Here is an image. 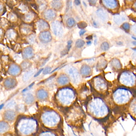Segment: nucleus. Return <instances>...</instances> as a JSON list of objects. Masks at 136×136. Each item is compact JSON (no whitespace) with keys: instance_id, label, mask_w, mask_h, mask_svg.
I'll return each instance as SVG.
<instances>
[{"instance_id":"obj_3","label":"nucleus","mask_w":136,"mask_h":136,"mask_svg":"<svg viewBox=\"0 0 136 136\" xmlns=\"http://www.w3.org/2000/svg\"><path fill=\"white\" fill-rule=\"evenodd\" d=\"M62 115L58 110L48 105L40 106L35 115L40 127L53 131L60 135L64 133V118Z\"/></svg>"},{"instance_id":"obj_26","label":"nucleus","mask_w":136,"mask_h":136,"mask_svg":"<svg viewBox=\"0 0 136 136\" xmlns=\"http://www.w3.org/2000/svg\"><path fill=\"white\" fill-rule=\"evenodd\" d=\"M103 2L107 7L109 8H114L117 6V1L115 0H105Z\"/></svg>"},{"instance_id":"obj_10","label":"nucleus","mask_w":136,"mask_h":136,"mask_svg":"<svg viewBox=\"0 0 136 136\" xmlns=\"http://www.w3.org/2000/svg\"><path fill=\"white\" fill-rule=\"evenodd\" d=\"M58 133L53 131L43 128L40 127L39 131L36 136H59Z\"/></svg>"},{"instance_id":"obj_9","label":"nucleus","mask_w":136,"mask_h":136,"mask_svg":"<svg viewBox=\"0 0 136 136\" xmlns=\"http://www.w3.org/2000/svg\"><path fill=\"white\" fill-rule=\"evenodd\" d=\"M127 114L136 125V94L131 102L128 109Z\"/></svg>"},{"instance_id":"obj_12","label":"nucleus","mask_w":136,"mask_h":136,"mask_svg":"<svg viewBox=\"0 0 136 136\" xmlns=\"http://www.w3.org/2000/svg\"><path fill=\"white\" fill-rule=\"evenodd\" d=\"M23 100L25 104L27 106H30L35 104L36 99L33 94L30 93H28L24 95Z\"/></svg>"},{"instance_id":"obj_35","label":"nucleus","mask_w":136,"mask_h":136,"mask_svg":"<svg viewBox=\"0 0 136 136\" xmlns=\"http://www.w3.org/2000/svg\"><path fill=\"white\" fill-rule=\"evenodd\" d=\"M122 28L124 30H125L126 31L129 30L130 28V24L127 22L124 23L123 24Z\"/></svg>"},{"instance_id":"obj_37","label":"nucleus","mask_w":136,"mask_h":136,"mask_svg":"<svg viewBox=\"0 0 136 136\" xmlns=\"http://www.w3.org/2000/svg\"><path fill=\"white\" fill-rule=\"evenodd\" d=\"M72 40H69L68 42V45H67V49L68 51L70 50V49L71 46H72Z\"/></svg>"},{"instance_id":"obj_28","label":"nucleus","mask_w":136,"mask_h":136,"mask_svg":"<svg viewBox=\"0 0 136 136\" xmlns=\"http://www.w3.org/2000/svg\"><path fill=\"white\" fill-rule=\"evenodd\" d=\"M52 6L54 9L59 10L62 7V4L60 1H53L52 2Z\"/></svg>"},{"instance_id":"obj_48","label":"nucleus","mask_w":136,"mask_h":136,"mask_svg":"<svg viewBox=\"0 0 136 136\" xmlns=\"http://www.w3.org/2000/svg\"><path fill=\"white\" fill-rule=\"evenodd\" d=\"M132 43L134 46H136V41H134Z\"/></svg>"},{"instance_id":"obj_43","label":"nucleus","mask_w":136,"mask_h":136,"mask_svg":"<svg viewBox=\"0 0 136 136\" xmlns=\"http://www.w3.org/2000/svg\"><path fill=\"white\" fill-rule=\"evenodd\" d=\"M75 3L76 4V5H78L80 4V0H76L75 1Z\"/></svg>"},{"instance_id":"obj_36","label":"nucleus","mask_w":136,"mask_h":136,"mask_svg":"<svg viewBox=\"0 0 136 136\" xmlns=\"http://www.w3.org/2000/svg\"><path fill=\"white\" fill-rule=\"evenodd\" d=\"M52 70V68L50 67H46L43 70V74L44 75L47 74L50 72Z\"/></svg>"},{"instance_id":"obj_38","label":"nucleus","mask_w":136,"mask_h":136,"mask_svg":"<svg viewBox=\"0 0 136 136\" xmlns=\"http://www.w3.org/2000/svg\"><path fill=\"white\" fill-rule=\"evenodd\" d=\"M3 136H16L15 133H13L12 132L8 133H6V134L4 135H3Z\"/></svg>"},{"instance_id":"obj_27","label":"nucleus","mask_w":136,"mask_h":136,"mask_svg":"<svg viewBox=\"0 0 136 136\" xmlns=\"http://www.w3.org/2000/svg\"><path fill=\"white\" fill-rule=\"evenodd\" d=\"M16 102L14 101H10V102L8 103L5 107V110L7 109H13V108L16 109ZM14 110V109H13Z\"/></svg>"},{"instance_id":"obj_14","label":"nucleus","mask_w":136,"mask_h":136,"mask_svg":"<svg viewBox=\"0 0 136 136\" xmlns=\"http://www.w3.org/2000/svg\"><path fill=\"white\" fill-rule=\"evenodd\" d=\"M10 126L8 123L4 120L0 121V135H4L9 133L10 130Z\"/></svg>"},{"instance_id":"obj_47","label":"nucleus","mask_w":136,"mask_h":136,"mask_svg":"<svg viewBox=\"0 0 136 136\" xmlns=\"http://www.w3.org/2000/svg\"><path fill=\"white\" fill-rule=\"evenodd\" d=\"M93 25H94V26H97V23L96 22H93Z\"/></svg>"},{"instance_id":"obj_11","label":"nucleus","mask_w":136,"mask_h":136,"mask_svg":"<svg viewBox=\"0 0 136 136\" xmlns=\"http://www.w3.org/2000/svg\"><path fill=\"white\" fill-rule=\"evenodd\" d=\"M68 74L71 80L74 84H78L79 82V73L77 70L74 67L70 68L68 70Z\"/></svg>"},{"instance_id":"obj_5","label":"nucleus","mask_w":136,"mask_h":136,"mask_svg":"<svg viewBox=\"0 0 136 136\" xmlns=\"http://www.w3.org/2000/svg\"><path fill=\"white\" fill-rule=\"evenodd\" d=\"M83 107L77 101L63 114L67 124L80 133L84 132V124L87 115Z\"/></svg>"},{"instance_id":"obj_4","label":"nucleus","mask_w":136,"mask_h":136,"mask_svg":"<svg viewBox=\"0 0 136 136\" xmlns=\"http://www.w3.org/2000/svg\"><path fill=\"white\" fill-rule=\"evenodd\" d=\"M78 101V93L71 86L59 89L53 97V105L62 115Z\"/></svg>"},{"instance_id":"obj_49","label":"nucleus","mask_w":136,"mask_h":136,"mask_svg":"<svg viewBox=\"0 0 136 136\" xmlns=\"http://www.w3.org/2000/svg\"><path fill=\"white\" fill-rule=\"evenodd\" d=\"M132 38H133L134 40H135L136 41V37H134V36H132Z\"/></svg>"},{"instance_id":"obj_1","label":"nucleus","mask_w":136,"mask_h":136,"mask_svg":"<svg viewBox=\"0 0 136 136\" xmlns=\"http://www.w3.org/2000/svg\"><path fill=\"white\" fill-rule=\"evenodd\" d=\"M87 115L96 121L105 136L113 133L118 119L115 116L106 99L93 94L84 105Z\"/></svg>"},{"instance_id":"obj_25","label":"nucleus","mask_w":136,"mask_h":136,"mask_svg":"<svg viewBox=\"0 0 136 136\" xmlns=\"http://www.w3.org/2000/svg\"><path fill=\"white\" fill-rule=\"evenodd\" d=\"M34 70L30 71L29 72H27L26 74L24 75L23 77V80L24 82H26L27 81L30 79L31 78L32 76L34 74Z\"/></svg>"},{"instance_id":"obj_50","label":"nucleus","mask_w":136,"mask_h":136,"mask_svg":"<svg viewBox=\"0 0 136 136\" xmlns=\"http://www.w3.org/2000/svg\"><path fill=\"white\" fill-rule=\"evenodd\" d=\"M132 49L133 50L136 51V48H132Z\"/></svg>"},{"instance_id":"obj_46","label":"nucleus","mask_w":136,"mask_h":136,"mask_svg":"<svg viewBox=\"0 0 136 136\" xmlns=\"http://www.w3.org/2000/svg\"><path fill=\"white\" fill-rule=\"evenodd\" d=\"M87 44H88V45H90V44H91V41H88V42H87Z\"/></svg>"},{"instance_id":"obj_30","label":"nucleus","mask_w":136,"mask_h":136,"mask_svg":"<svg viewBox=\"0 0 136 136\" xmlns=\"http://www.w3.org/2000/svg\"><path fill=\"white\" fill-rule=\"evenodd\" d=\"M84 41L81 39L77 40L76 42V46L77 48H82L84 45Z\"/></svg>"},{"instance_id":"obj_13","label":"nucleus","mask_w":136,"mask_h":136,"mask_svg":"<svg viewBox=\"0 0 136 136\" xmlns=\"http://www.w3.org/2000/svg\"><path fill=\"white\" fill-rule=\"evenodd\" d=\"M52 27L54 34L56 36H61L63 33L62 25L60 22L55 21L52 23Z\"/></svg>"},{"instance_id":"obj_20","label":"nucleus","mask_w":136,"mask_h":136,"mask_svg":"<svg viewBox=\"0 0 136 136\" xmlns=\"http://www.w3.org/2000/svg\"><path fill=\"white\" fill-rule=\"evenodd\" d=\"M22 55L24 58H30L33 56V50L30 47L26 48L23 51Z\"/></svg>"},{"instance_id":"obj_21","label":"nucleus","mask_w":136,"mask_h":136,"mask_svg":"<svg viewBox=\"0 0 136 136\" xmlns=\"http://www.w3.org/2000/svg\"><path fill=\"white\" fill-rule=\"evenodd\" d=\"M56 14L53 10H47L44 13V17L47 20H53L56 17Z\"/></svg>"},{"instance_id":"obj_2","label":"nucleus","mask_w":136,"mask_h":136,"mask_svg":"<svg viewBox=\"0 0 136 136\" xmlns=\"http://www.w3.org/2000/svg\"><path fill=\"white\" fill-rule=\"evenodd\" d=\"M136 94V90L117 85L113 87L110 94L106 99L115 116L119 120L127 119L128 108Z\"/></svg>"},{"instance_id":"obj_24","label":"nucleus","mask_w":136,"mask_h":136,"mask_svg":"<svg viewBox=\"0 0 136 136\" xmlns=\"http://www.w3.org/2000/svg\"><path fill=\"white\" fill-rule=\"evenodd\" d=\"M97 14L99 17L101 18V20H105L107 19V15L102 9H99L98 10Z\"/></svg>"},{"instance_id":"obj_7","label":"nucleus","mask_w":136,"mask_h":136,"mask_svg":"<svg viewBox=\"0 0 136 136\" xmlns=\"http://www.w3.org/2000/svg\"><path fill=\"white\" fill-rule=\"evenodd\" d=\"M17 114L16 111L13 109H7L4 111L2 117L3 120L10 123L16 121L18 116Z\"/></svg>"},{"instance_id":"obj_31","label":"nucleus","mask_w":136,"mask_h":136,"mask_svg":"<svg viewBox=\"0 0 136 136\" xmlns=\"http://www.w3.org/2000/svg\"><path fill=\"white\" fill-rule=\"evenodd\" d=\"M75 23H76V22H75V20L72 18H69L67 21V24L69 27H72L74 25Z\"/></svg>"},{"instance_id":"obj_39","label":"nucleus","mask_w":136,"mask_h":136,"mask_svg":"<svg viewBox=\"0 0 136 136\" xmlns=\"http://www.w3.org/2000/svg\"><path fill=\"white\" fill-rule=\"evenodd\" d=\"M43 69H40V70L38 71V72L36 73V74L34 75V77H36L38 76V75H39L41 73V72L43 70Z\"/></svg>"},{"instance_id":"obj_45","label":"nucleus","mask_w":136,"mask_h":136,"mask_svg":"<svg viewBox=\"0 0 136 136\" xmlns=\"http://www.w3.org/2000/svg\"><path fill=\"white\" fill-rule=\"evenodd\" d=\"M97 39H95L94 41V44L95 45H96V44H97Z\"/></svg>"},{"instance_id":"obj_29","label":"nucleus","mask_w":136,"mask_h":136,"mask_svg":"<svg viewBox=\"0 0 136 136\" xmlns=\"http://www.w3.org/2000/svg\"><path fill=\"white\" fill-rule=\"evenodd\" d=\"M109 44L107 42H103L101 46V48L103 51L107 50L109 49Z\"/></svg>"},{"instance_id":"obj_23","label":"nucleus","mask_w":136,"mask_h":136,"mask_svg":"<svg viewBox=\"0 0 136 136\" xmlns=\"http://www.w3.org/2000/svg\"><path fill=\"white\" fill-rule=\"evenodd\" d=\"M38 26L40 30H43L47 29L49 27L48 24L43 20H40L38 22Z\"/></svg>"},{"instance_id":"obj_22","label":"nucleus","mask_w":136,"mask_h":136,"mask_svg":"<svg viewBox=\"0 0 136 136\" xmlns=\"http://www.w3.org/2000/svg\"><path fill=\"white\" fill-rule=\"evenodd\" d=\"M81 73L83 76H86L90 75L91 72V69L89 66L84 65L81 69Z\"/></svg>"},{"instance_id":"obj_17","label":"nucleus","mask_w":136,"mask_h":136,"mask_svg":"<svg viewBox=\"0 0 136 136\" xmlns=\"http://www.w3.org/2000/svg\"><path fill=\"white\" fill-rule=\"evenodd\" d=\"M27 110V106L25 104L21 103L17 105L15 109V111L18 115L24 114V113Z\"/></svg>"},{"instance_id":"obj_6","label":"nucleus","mask_w":136,"mask_h":136,"mask_svg":"<svg viewBox=\"0 0 136 136\" xmlns=\"http://www.w3.org/2000/svg\"><path fill=\"white\" fill-rule=\"evenodd\" d=\"M14 128L16 136H36L40 126L35 116L19 115L15 121Z\"/></svg>"},{"instance_id":"obj_19","label":"nucleus","mask_w":136,"mask_h":136,"mask_svg":"<svg viewBox=\"0 0 136 136\" xmlns=\"http://www.w3.org/2000/svg\"><path fill=\"white\" fill-rule=\"evenodd\" d=\"M9 74L12 76H16L20 72V68L19 67L15 64H12L10 66L9 68Z\"/></svg>"},{"instance_id":"obj_42","label":"nucleus","mask_w":136,"mask_h":136,"mask_svg":"<svg viewBox=\"0 0 136 136\" xmlns=\"http://www.w3.org/2000/svg\"><path fill=\"white\" fill-rule=\"evenodd\" d=\"M93 38V36L92 35H90V36H88L86 38V39L87 40H91V39H92Z\"/></svg>"},{"instance_id":"obj_15","label":"nucleus","mask_w":136,"mask_h":136,"mask_svg":"<svg viewBox=\"0 0 136 136\" xmlns=\"http://www.w3.org/2000/svg\"><path fill=\"white\" fill-rule=\"evenodd\" d=\"M17 85L16 81L13 78L6 79L4 82V86L6 90H11L14 88Z\"/></svg>"},{"instance_id":"obj_18","label":"nucleus","mask_w":136,"mask_h":136,"mask_svg":"<svg viewBox=\"0 0 136 136\" xmlns=\"http://www.w3.org/2000/svg\"><path fill=\"white\" fill-rule=\"evenodd\" d=\"M57 82L61 86H64L69 82V79L65 75H61L57 79Z\"/></svg>"},{"instance_id":"obj_33","label":"nucleus","mask_w":136,"mask_h":136,"mask_svg":"<svg viewBox=\"0 0 136 136\" xmlns=\"http://www.w3.org/2000/svg\"><path fill=\"white\" fill-rule=\"evenodd\" d=\"M78 26L79 28L83 29L87 26V24L84 22H80L78 23Z\"/></svg>"},{"instance_id":"obj_44","label":"nucleus","mask_w":136,"mask_h":136,"mask_svg":"<svg viewBox=\"0 0 136 136\" xmlns=\"http://www.w3.org/2000/svg\"><path fill=\"white\" fill-rule=\"evenodd\" d=\"M117 44H118V45H122L123 44V42H117Z\"/></svg>"},{"instance_id":"obj_8","label":"nucleus","mask_w":136,"mask_h":136,"mask_svg":"<svg viewBox=\"0 0 136 136\" xmlns=\"http://www.w3.org/2000/svg\"><path fill=\"white\" fill-rule=\"evenodd\" d=\"M35 97L39 102H46L49 101L48 92L44 89H40L36 91Z\"/></svg>"},{"instance_id":"obj_34","label":"nucleus","mask_w":136,"mask_h":136,"mask_svg":"<svg viewBox=\"0 0 136 136\" xmlns=\"http://www.w3.org/2000/svg\"><path fill=\"white\" fill-rule=\"evenodd\" d=\"M21 66L23 70H26V69L29 68L30 66H31V64L28 62H24L22 63Z\"/></svg>"},{"instance_id":"obj_16","label":"nucleus","mask_w":136,"mask_h":136,"mask_svg":"<svg viewBox=\"0 0 136 136\" xmlns=\"http://www.w3.org/2000/svg\"><path fill=\"white\" fill-rule=\"evenodd\" d=\"M39 38L42 42L46 43L52 40V36L49 32H44L40 34Z\"/></svg>"},{"instance_id":"obj_32","label":"nucleus","mask_w":136,"mask_h":136,"mask_svg":"<svg viewBox=\"0 0 136 136\" xmlns=\"http://www.w3.org/2000/svg\"><path fill=\"white\" fill-rule=\"evenodd\" d=\"M123 19H125V18H124L123 17L118 16H117L114 18L115 21L117 24H120V23H121L122 21L124 20H123Z\"/></svg>"},{"instance_id":"obj_40","label":"nucleus","mask_w":136,"mask_h":136,"mask_svg":"<svg viewBox=\"0 0 136 136\" xmlns=\"http://www.w3.org/2000/svg\"><path fill=\"white\" fill-rule=\"evenodd\" d=\"M86 31L84 29L81 30L80 32V36H82V35H84L85 33H86Z\"/></svg>"},{"instance_id":"obj_41","label":"nucleus","mask_w":136,"mask_h":136,"mask_svg":"<svg viewBox=\"0 0 136 136\" xmlns=\"http://www.w3.org/2000/svg\"><path fill=\"white\" fill-rule=\"evenodd\" d=\"M89 2H90V4H91V5H94L96 4V1L90 0V1H89Z\"/></svg>"}]
</instances>
